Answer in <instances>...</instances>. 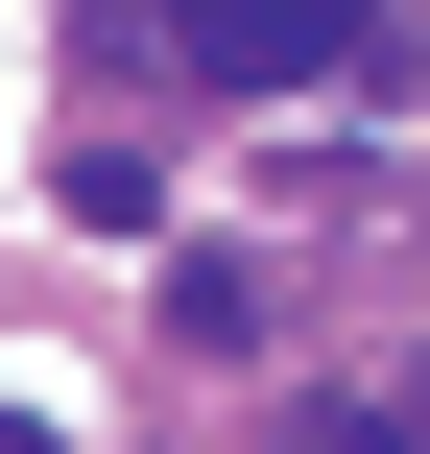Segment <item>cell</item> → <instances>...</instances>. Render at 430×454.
I'll return each instance as SVG.
<instances>
[{"label":"cell","instance_id":"cell-1","mask_svg":"<svg viewBox=\"0 0 430 454\" xmlns=\"http://www.w3.org/2000/svg\"><path fill=\"white\" fill-rule=\"evenodd\" d=\"M383 0H168V48L215 72V96H287V72H335Z\"/></svg>","mask_w":430,"mask_h":454},{"label":"cell","instance_id":"cell-2","mask_svg":"<svg viewBox=\"0 0 430 454\" xmlns=\"http://www.w3.org/2000/svg\"><path fill=\"white\" fill-rule=\"evenodd\" d=\"M311 454H430V431H407V407H335V431H311Z\"/></svg>","mask_w":430,"mask_h":454},{"label":"cell","instance_id":"cell-3","mask_svg":"<svg viewBox=\"0 0 430 454\" xmlns=\"http://www.w3.org/2000/svg\"><path fill=\"white\" fill-rule=\"evenodd\" d=\"M0 454H48V407H0Z\"/></svg>","mask_w":430,"mask_h":454}]
</instances>
